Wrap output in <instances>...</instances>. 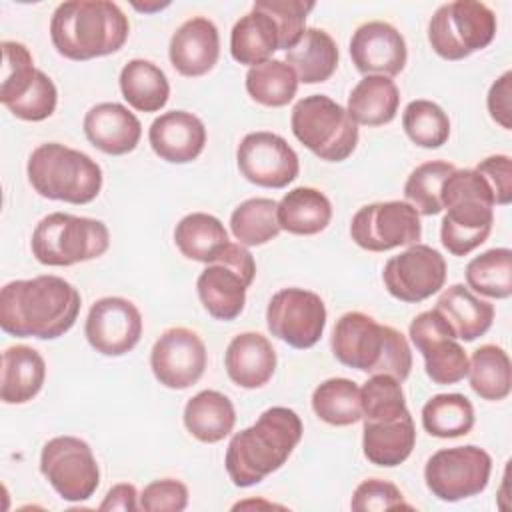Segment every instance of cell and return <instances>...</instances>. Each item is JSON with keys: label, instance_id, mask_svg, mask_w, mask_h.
Masks as SVG:
<instances>
[{"label": "cell", "instance_id": "cell-1", "mask_svg": "<svg viewBox=\"0 0 512 512\" xmlns=\"http://www.w3.org/2000/svg\"><path fill=\"white\" fill-rule=\"evenodd\" d=\"M80 306V292L60 276L12 280L0 290V328L18 338L54 340L74 326Z\"/></svg>", "mask_w": 512, "mask_h": 512}, {"label": "cell", "instance_id": "cell-2", "mask_svg": "<svg viewBox=\"0 0 512 512\" xmlns=\"http://www.w3.org/2000/svg\"><path fill=\"white\" fill-rule=\"evenodd\" d=\"M302 438L300 416L286 406H272L236 432L226 448L224 466L234 486L248 488L282 468Z\"/></svg>", "mask_w": 512, "mask_h": 512}, {"label": "cell", "instance_id": "cell-3", "mask_svg": "<svg viewBox=\"0 0 512 512\" xmlns=\"http://www.w3.org/2000/svg\"><path fill=\"white\" fill-rule=\"evenodd\" d=\"M128 34V16L108 0L62 2L50 20V38L56 52L78 62L118 52Z\"/></svg>", "mask_w": 512, "mask_h": 512}, {"label": "cell", "instance_id": "cell-4", "mask_svg": "<svg viewBox=\"0 0 512 512\" xmlns=\"http://www.w3.org/2000/svg\"><path fill=\"white\" fill-rule=\"evenodd\" d=\"M336 360L368 374H388L404 382L412 370V352L402 332L378 324L364 312H346L338 318L332 340Z\"/></svg>", "mask_w": 512, "mask_h": 512}, {"label": "cell", "instance_id": "cell-5", "mask_svg": "<svg viewBox=\"0 0 512 512\" xmlns=\"http://www.w3.org/2000/svg\"><path fill=\"white\" fill-rule=\"evenodd\" d=\"M442 246L452 256H466L486 242L494 224V196L474 168H456L442 184Z\"/></svg>", "mask_w": 512, "mask_h": 512}, {"label": "cell", "instance_id": "cell-6", "mask_svg": "<svg viewBox=\"0 0 512 512\" xmlns=\"http://www.w3.org/2000/svg\"><path fill=\"white\" fill-rule=\"evenodd\" d=\"M26 174L42 198L68 204H88L102 188V168L98 162L58 142L36 146L28 158Z\"/></svg>", "mask_w": 512, "mask_h": 512}, {"label": "cell", "instance_id": "cell-7", "mask_svg": "<svg viewBox=\"0 0 512 512\" xmlns=\"http://www.w3.org/2000/svg\"><path fill=\"white\" fill-rule=\"evenodd\" d=\"M110 246V232L104 222L52 212L44 216L30 240L34 258L44 266H72L102 256Z\"/></svg>", "mask_w": 512, "mask_h": 512}, {"label": "cell", "instance_id": "cell-8", "mask_svg": "<svg viewBox=\"0 0 512 512\" xmlns=\"http://www.w3.org/2000/svg\"><path fill=\"white\" fill-rule=\"evenodd\" d=\"M290 126L296 140L326 162L346 160L358 144V124L344 106L324 94L298 100Z\"/></svg>", "mask_w": 512, "mask_h": 512}, {"label": "cell", "instance_id": "cell-9", "mask_svg": "<svg viewBox=\"0 0 512 512\" xmlns=\"http://www.w3.org/2000/svg\"><path fill=\"white\" fill-rule=\"evenodd\" d=\"M496 36L494 12L478 0L442 4L428 22V42L444 60H462L486 48Z\"/></svg>", "mask_w": 512, "mask_h": 512}, {"label": "cell", "instance_id": "cell-10", "mask_svg": "<svg viewBox=\"0 0 512 512\" xmlns=\"http://www.w3.org/2000/svg\"><path fill=\"white\" fill-rule=\"evenodd\" d=\"M256 276V262L242 244L228 242L220 254L206 264L196 280L198 298L204 310L222 322L240 316L246 304V290Z\"/></svg>", "mask_w": 512, "mask_h": 512}, {"label": "cell", "instance_id": "cell-11", "mask_svg": "<svg viewBox=\"0 0 512 512\" xmlns=\"http://www.w3.org/2000/svg\"><path fill=\"white\" fill-rule=\"evenodd\" d=\"M492 458L478 446H454L434 452L424 468V480L432 496L458 502L480 494L490 480Z\"/></svg>", "mask_w": 512, "mask_h": 512}, {"label": "cell", "instance_id": "cell-12", "mask_svg": "<svg viewBox=\"0 0 512 512\" xmlns=\"http://www.w3.org/2000/svg\"><path fill=\"white\" fill-rule=\"evenodd\" d=\"M40 472L66 502L88 500L100 484V468L92 448L76 436L48 440L40 454Z\"/></svg>", "mask_w": 512, "mask_h": 512}, {"label": "cell", "instance_id": "cell-13", "mask_svg": "<svg viewBox=\"0 0 512 512\" xmlns=\"http://www.w3.org/2000/svg\"><path fill=\"white\" fill-rule=\"evenodd\" d=\"M352 240L368 252H386L398 246L418 244L422 222L418 210L402 200L362 206L350 222Z\"/></svg>", "mask_w": 512, "mask_h": 512}, {"label": "cell", "instance_id": "cell-14", "mask_svg": "<svg viewBox=\"0 0 512 512\" xmlns=\"http://www.w3.org/2000/svg\"><path fill=\"white\" fill-rule=\"evenodd\" d=\"M410 340L424 358V370L434 384H456L468 374V356L452 326L434 308L420 312L408 328Z\"/></svg>", "mask_w": 512, "mask_h": 512}, {"label": "cell", "instance_id": "cell-15", "mask_svg": "<svg viewBox=\"0 0 512 512\" xmlns=\"http://www.w3.org/2000/svg\"><path fill=\"white\" fill-rule=\"evenodd\" d=\"M266 324L272 336L292 348H312L326 328V306L322 298L304 288L276 292L266 308Z\"/></svg>", "mask_w": 512, "mask_h": 512}, {"label": "cell", "instance_id": "cell-16", "mask_svg": "<svg viewBox=\"0 0 512 512\" xmlns=\"http://www.w3.org/2000/svg\"><path fill=\"white\" fill-rule=\"evenodd\" d=\"M382 280L390 296L400 302L416 304L444 286L446 260L432 246L412 244L384 264Z\"/></svg>", "mask_w": 512, "mask_h": 512}, {"label": "cell", "instance_id": "cell-17", "mask_svg": "<svg viewBox=\"0 0 512 512\" xmlns=\"http://www.w3.org/2000/svg\"><path fill=\"white\" fill-rule=\"evenodd\" d=\"M240 174L262 188H286L300 172L298 154L278 134L258 130L246 134L236 150Z\"/></svg>", "mask_w": 512, "mask_h": 512}, {"label": "cell", "instance_id": "cell-18", "mask_svg": "<svg viewBox=\"0 0 512 512\" xmlns=\"http://www.w3.org/2000/svg\"><path fill=\"white\" fill-rule=\"evenodd\" d=\"M208 354L202 338L184 326L162 332L150 352V368L156 380L172 390L196 384L206 370Z\"/></svg>", "mask_w": 512, "mask_h": 512}, {"label": "cell", "instance_id": "cell-19", "mask_svg": "<svg viewBox=\"0 0 512 512\" xmlns=\"http://www.w3.org/2000/svg\"><path fill=\"white\" fill-rule=\"evenodd\" d=\"M84 334L96 352L104 356H122L130 352L142 336V314L126 298H100L88 312Z\"/></svg>", "mask_w": 512, "mask_h": 512}, {"label": "cell", "instance_id": "cell-20", "mask_svg": "<svg viewBox=\"0 0 512 512\" xmlns=\"http://www.w3.org/2000/svg\"><path fill=\"white\" fill-rule=\"evenodd\" d=\"M350 58L358 72L392 78L408 60L404 36L388 22L372 20L356 28L350 38Z\"/></svg>", "mask_w": 512, "mask_h": 512}, {"label": "cell", "instance_id": "cell-21", "mask_svg": "<svg viewBox=\"0 0 512 512\" xmlns=\"http://www.w3.org/2000/svg\"><path fill=\"white\" fill-rule=\"evenodd\" d=\"M148 142L156 156L170 164H188L196 160L206 144L204 122L186 110L160 114L148 130Z\"/></svg>", "mask_w": 512, "mask_h": 512}, {"label": "cell", "instance_id": "cell-22", "mask_svg": "<svg viewBox=\"0 0 512 512\" xmlns=\"http://www.w3.org/2000/svg\"><path fill=\"white\" fill-rule=\"evenodd\" d=\"M170 62L182 76H204L208 74L220 56V36L212 20L194 16L180 24L170 38Z\"/></svg>", "mask_w": 512, "mask_h": 512}, {"label": "cell", "instance_id": "cell-23", "mask_svg": "<svg viewBox=\"0 0 512 512\" xmlns=\"http://www.w3.org/2000/svg\"><path fill=\"white\" fill-rule=\"evenodd\" d=\"M88 142L104 154L122 156L132 152L142 136V124L134 112L118 102H100L84 116Z\"/></svg>", "mask_w": 512, "mask_h": 512}, {"label": "cell", "instance_id": "cell-24", "mask_svg": "<svg viewBox=\"0 0 512 512\" xmlns=\"http://www.w3.org/2000/svg\"><path fill=\"white\" fill-rule=\"evenodd\" d=\"M276 350L260 332H242L226 348L224 364L228 378L240 388L264 386L276 370Z\"/></svg>", "mask_w": 512, "mask_h": 512}, {"label": "cell", "instance_id": "cell-25", "mask_svg": "<svg viewBox=\"0 0 512 512\" xmlns=\"http://www.w3.org/2000/svg\"><path fill=\"white\" fill-rule=\"evenodd\" d=\"M416 428L410 412L396 418L364 420L362 452L368 462L384 468L402 464L414 450Z\"/></svg>", "mask_w": 512, "mask_h": 512}, {"label": "cell", "instance_id": "cell-26", "mask_svg": "<svg viewBox=\"0 0 512 512\" xmlns=\"http://www.w3.org/2000/svg\"><path fill=\"white\" fill-rule=\"evenodd\" d=\"M436 310L446 318L452 326L456 338L464 342H474L484 336L494 320V306L482 298H478L468 286L452 284L448 286L438 302Z\"/></svg>", "mask_w": 512, "mask_h": 512}, {"label": "cell", "instance_id": "cell-27", "mask_svg": "<svg viewBox=\"0 0 512 512\" xmlns=\"http://www.w3.org/2000/svg\"><path fill=\"white\" fill-rule=\"evenodd\" d=\"M46 362L38 350L16 344L2 352V388L4 404H24L32 400L44 384Z\"/></svg>", "mask_w": 512, "mask_h": 512}, {"label": "cell", "instance_id": "cell-28", "mask_svg": "<svg viewBox=\"0 0 512 512\" xmlns=\"http://www.w3.org/2000/svg\"><path fill=\"white\" fill-rule=\"evenodd\" d=\"M280 230L296 236H312L322 232L332 220V204L328 196L312 186L292 188L276 206Z\"/></svg>", "mask_w": 512, "mask_h": 512}, {"label": "cell", "instance_id": "cell-29", "mask_svg": "<svg viewBox=\"0 0 512 512\" xmlns=\"http://www.w3.org/2000/svg\"><path fill=\"white\" fill-rule=\"evenodd\" d=\"M236 424L232 400L218 390H202L184 406L186 430L204 444L224 440Z\"/></svg>", "mask_w": 512, "mask_h": 512}, {"label": "cell", "instance_id": "cell-30", "mask_svg": "<svg viewBox=\"0 0 512 512\" xmlns=\"http://www.w3.org/2000/svg\"><path fill=\"white\" fill-rule=\"evenodd\" d=\"M286 64L296 72L298 82H326L338 68V46L322 28H306L300 40L286 52Z\"/></svg>", "mask_w": 512, "mask_h": 512}, {"label": "cell", "instance_id": "cell-31", "mask_svg": "<svg viewBox=\"0 0 512 512\" xmlns=\"http://www.w3.org/2000/svg\"><path fill=\"white\" fill-rule=\"evenodd\" d=\"M400 92L394 80L378 74L364 76L348 96V114L356 124L382 126L394 120Z\"/></svg>", "mask_w": 512, "mask_h": 512}, {"label": "cell", "instance_id": "cell-32", "mask_svg": "<svg viewBox=\"0 0 512 512\" xmlns=\"http://www.w3.org/2000/svg\"><path fill=\"white\" fill-rule=\"evenodd\" d=\"M280 38L274 20L252 8L244 14L230 32V54L236 62L246 66H258L266 60H272V54L278 50Z\"/></svg>", "mask_w": 512, "mask_h": 512}, {"label": "cell", "instance_id": "cell-33", "mask_svg": "<svg viewBox=\"0 0 512 512\" xmlns=\"http://www.w3.org/2000/svg\"><path fill=\"white\" fill-rule=\"evenodd\" d=\"M120 92L134 110L158 112L170 98V84L160 66L134 58L120 72Z\"/></svg>", "mask_w": 512, "mask_h": 512}, {"label": "cell", "instance_id": "cell-34", "mask_svg": "<svg viewBox=\"0 0 512 512\" xmlns=\"http://www.w3.org/2000/svg\"><path fill=\"white\" fill-rule=\"evenodd\" d=\"M174 242L182 256L208 264L230 240L224 224L216 216L206 212H192L176 224Z\"/></svg>", "mask_w": 512, "mask_h": 512}, {"label": "cell", "instance_id": "cell-35", "mask_svg": "<svg viewBox=\"0 0 512 512\" xmlns=\"http://www.w3.org/2000/svg\"><path fill=\"white\" fill-rule=\"evenodd\" d=\"M472 390L490 402L504 400L512 388V366L504 348L484 344L472 352L468 374Z\"/></svg>", "mask_w": 512, "mask_h": 512}, {"label": "cell", "instance_id": "cell-36", "mask_svg": "<svg viewBox=\"0 0 512 512\" xmlns=\"http://www.w3.org/2000/svg\"><path fill=\"white\" fill-rule=\"evenodd\" d=\"M314 414L332 426H350L362 420L360 388L348 378H328L312 392Z\"/></svg>", "mask_w": 512, "mask_h": 512}, {"label": "cell", "instance_id": "cell-37", "mask_svg": "<svg viewBox=\"0 0 512 512\" xmlns=\"http://www.w3.org/2000/svg\"><path fill=\"white\" fill-rule=\"evenodd\" d=\"M422 426L436 438L466 436L474 426V406L458 392L436 394L422 406Z\"/></svg>", "mask_w": 512, "mask_h": 512}, {"label": "cell", "instance_id": "cell-38", "mask_svg": "<svg viewBox=\"0 0 512 512\" xmlns=\"http://www.w3.org/2000/svg\"><path fill=\"white\" fill-rule=\"evenodd\" d=\"M298 76L284 60H266L246 72V92L268 108H282L296 96Z\"/></svg>", "mask_w": 512, "mask_h": 512}, {"label": "cell", "instance_id": "cell-39", "mask_svg": "<svg viewBox=\"0 0 512 512\" xmlns=\"http://www.w3.org/2000/svg\"><path fill=\"white\" fill-rule=\"evenodd\" d=\"M272 198H248L230 216V230L242 246H262L278 236L280 226Z\"/></svg>", "mask_w": 512, "mask_h": 512}, {"label": "cell", "instance_id": "cell-40", "mask_svg": "<svg viewBox=\"0 0 512 512\" xmlns=\"http://www.w3.org/2000/svg\"><path fill=\"white\" fill-rule=\"evenodd\" d=\"M466 282L482 296L508 298L512 294V250L492 248L474 256L466 266Z\"/></svg>", "mask_w": 512, "mask_h": 512}, {"label": "cell", "instance_id": "cell-41", "mask_svg": "<svg viewBox=\"0 0 512 512\" xmlns=\"http://www.w3.org/2000/svg\"><path fill=\"white\" fill-rule=\"evenodd\" d=\"M2 48V82H0V102L10 108L32 92L40 80L42 70L34 66L30 50L14 40H4Z\"/></svg>", "mask_w": 512, "mask_h": 512}, {"label": "cell", "instance_id": "cell-42", "mask_svg": "<svg viewBox=\"0 0 512 512\" xmlns=\"http://www.w3.org/2000/svg\"><path fill=\"white\" fill-rule=\"evenodd\" d=\"M406 136L422 148H440L450 136L448 114L432 100H412L402 112Z\"/></svg>", "mask_w": 512, "mask_h": 512}, {"label": "cell", "instance_id": "cell-43", "mask_svg": "<svg viewBox=\"0 0 512 512\" xmlns=\"http://www.w3.org/2000/svg\"><path fill=\"white\" fill-rule=\"evenodd\" d=\"M454 170V164L444 160H430L416 166L404 184V196L408 204H412L418 210V214L424 216L440 214L444 210L440 202V190L444 180Z\"/></svg>", "mask_w": 512, "mask_h": 512}, {"label": "cell", "instance_id": "cell-44", "mask_svg": "<svg viewBox=\"0 0 512 512\" xmlns=\"http://www.w3.org/2000/svg\"><path fill=\"white\" fill-rule=\"evenodd\" d=\"M360 400L364 420L396 418L408 412L400 382L388 374H372L360 388Z\"/></svg>", "mask_w": 512, "mask_h": 512}, {"label": "cell", "instance_id": "cell-45", "mask_svg": "<svg viewBox=\"0 0 512 512\" xmlns=\"http://www.w3.org/2000/svg\"><path fill=\"white\" fill-rule=\"evenodd\" d=\"M316 4L314 2H304V0H256L252 8H258L266 12L276 28H278V38L280 46L278 50H290L300 36L306 30V16L312 12Z\"/></svg>", "mask_w": 512, "mask_h": 512}, {"label": "cell", "instance_id": "cell-46", "mask_svg": "<svg viewBox=\"0 0 512 512\" xmlns=\"http://www.w3.org/2000/svg\"><path fill=\"white\" fill-rule=\"evenodd\" d=\"M350 506L356 512L394 510V508L412 510V506L404 502L402 492L392 482L380 480V478H368L362 484H358V488L352 494Z\"/></svg>", "mask_w": 512, "mask_h": 512}, {"label": "cell", "instance_id": "cell-47", "mask_svg": "<svg viewBox=\"0 0 512 512\" xmlns=\"http://www.w3.org/2000/svg\"><path fill=\"white\" fill-rule=\"evenodd\" d=\"M186 506L188 488L174 478L154 480L140 494V510L146 512H180Z\"/></svg>", "mask_w": 512, "mask_h": 512}, {"label": "cell", "instance_id": "cell-48", "mask_svg": "<svg viewBox=\"0 0 512 512\" xmlns=\"http://www.w3.org/2000/svg\"><path fill=\"white\" fill-rule=\"evenodd\" d=\"M490 186L494 204L508 206L512 202V162L506 154H494L478 162L474 168Z\"/></svg>", "mask_w": 512, "mask_h": 512}, {"label": "cell", "instance_id": "cell-49", "mask_svg": "<svg viewBox=\"0 0 512 512\" xmlns=\"http://www.w3.org/2000/svg\"><path fill=\"white\" fill-rule=\"evenodd\" d=\"M512 72L506 70L488 90V112L496 124H500L504 130L512 128V106H510V94H512Z\"/></svg>", "mask_w": 512, "mask_h": 512}, {"label": "cell", "instance_id": "cell-50", "mask_svg": "<svg viewBox=\"0 0 512 512\" xmlns=\"http://www.w3.org/2000/svg\"><path fill=\"white\" fill-rule=\"evenodd\" d=\"M138 492L134 488V484H128V482H122V484H116L112 486L102 504L98 506L100 510H124V512H134V510H140V502H138Z\"/></svg>", "mask_w": 512, "mask_h": 512}]
</instances>
